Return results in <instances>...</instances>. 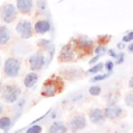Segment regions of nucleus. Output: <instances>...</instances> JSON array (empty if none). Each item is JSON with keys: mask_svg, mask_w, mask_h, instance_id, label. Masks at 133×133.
<instances>
[{"mask_svg": "<svg viewBox=\"0 0 133 133\" xmlns=\"http://www.w3.org/2000/svg\"><path fill=\"white\" fill-rule=\"evenodd\" d=\"M21 60L17 57H7L3 64V74L7 78H17L21 72Z\"/></svg>", "mask_w": 133, "mask_h": 133, "instance_id": "nucleus-1", "label": "nucleus"}, {"mask_svg": "<svg viewBox=\"0 0 133 133\" xmlns=\"http://www.w3.org/2000/svg\"><path fill=\"white\" fill-rule=\"evenodd\" d=\"M22 95V89L17 84H5L1 94V98L7 104H14Z\"/></svg>", "mask_w": 133, "mask_h": 133, "instance_id": "nucleus-2", "label": "nucleus"}, {"mask_svg": "<svg viewBox=\"0 0 133 133\" xmlns=\"http://www.w3.org/2000/svg\"><path fill=\"white\" fill-rule=\"evenodd\" d=\"M18 17V10L15 4L10 2H5L0 6V20L4 24L12 23Z\"/></svg>", "mask_w": 133, "mask_h": 133, "instance_id": "nucleus-3", "label": "nucleus"}, {"mask_svg": "<svg viewBox=\"0 0 133 133\" xmlns=\"http://www.w3.org/2000/svg\"><path fill=\"white\" fill-rule=\"evenodd\" d=\"M60 90H61L60 82L54 78H51V79H48L47 81H45V83L43 84L41 95L43 97L50 98V97L55 96L57 92H60Z\"/></svg>", "mask_w": 133, "mask_h": 133, "instance_id": "nucleus-4", "label": "nucleus"}, {"mask_svg": "<svg viewBox=\"0 0 133 133\" xmlns=\"http://www.w3.org/2000/svg\"><path fill=\"white\" fill-rule=\"evenodd\" d=\"M16 32L22 39H28L33 34V26L29 20L22 19L16 25Z\"/></svg>", "mask_w": 133, "mask_h": 133, "instance_id": "nucleus-5", "label": "nucleus"}, {"mask_svg": "<svg viewBox=\"0 0 133 133\" xmlns=\"http://www.w3.org/2000/svg\"><path fill=\"white\" fill-rule=\"evenodd\" d=\"M66 126H68V130H70L71 133H77L86 128L87 121L83 114H75L70 118Z\"/></svg>", "mask_w": 133, "mask_h": 133, "instance_id": "nucleus-6", "label": "nucleus"}, {"mask_svg": "<svg viewBox=\"0 0 133 133\" xmlns=\"http://www.w3.org/2000/svg\"><path fill=\"white\" fill-rule=\"evenodd\" d=\"M28 64H29L30 70L33 72H37L42 70L46 64L45 55L42 52H35L31 54L28 58Z\"/></svg>", "mask_w": 133, "mask_h": 133, "instance_id": "nucleus-7", "label": "nucleus"}, {"mask_svg": "<svg viewBox=\"0 0 133 133\" xmlns=\"http://www.w3.org/2000/svg\"><path fill=\"white\" fill-rule=\"evenodd\" d=\"M104 114L106 119H111V121H115L121 117H123L124 115V109L119 106V105H107L104 109Z\"/></svg>", "mask_w": 133, "mask_h": 133, "instance_id": "nucleus-8", "label": "nucleus"}, {"mask_svg": "<svg viewBox=\"0 0 133 133\" xmlns=\"http://www.w3.org/2000/svg\"><path fill=\"white\" fill-rule=\"evenodd\" d=\"M88 118H89V122L96 126H102L106 122V117L103 109L98 107L92 108L88 111Z\"/></svg>", "mask_w": 133, "mask_h": 133, "instance_id": "nucleus-9", "label": "nucleus"}, {"mask_svg": "<svg viewBox=\"0 0 133 133\" xmlns=\"http://www.w3.org/2000/svg\"><path fill=\"white\" fill-rule=\"evenodd\" d=\"M75 58H76L75 50H74V48L71 44H66V45L61 47L59 55H58V60L59 61H61V62H71V61L75 60Z\"/></svg>", "mask_w": 133, "mask_h": 133, "instance_id": "nucleus-10", "label": "nucleus"}, {"mask_svg": "<svg viewBox=\"0 0 133 133\" xmlns=\"http://www.w3.org/2000/svg\"><path fill=\"white\" fill-rule=\"evenodd\" d=\"M61 114H62V112H61V109L60 108H58V107L52 108V109H50L49 111H47L45 113V116L42 119V124H39V125L51 124V123H53L55 121H58L61 117Z\"/></svg>", "mask_w": 133, "mask_h": 133, "instance_id": "nucleus-11", "label": "nucleus"}, {"mask_svg": "<svg viewBox=\"0 0 133 133\" xmlns=\"http://www.w3.org/2000/svg\"><path fill=\"white\" fill-rule=\"evenodd\" d=\"M16 8L22 15H30L33 9V0H16Z\"/></svg>", "mask_w": 133, "mask_h": 133, "instance_id": "nucleus-12", "label": "nucleus"}, {"mask_svg": "<svg viewBox=\"0 0 133 133\" xmlns=\"http://www.w3.org/2000/svg\"><path fill=\"white\" fill-rule=\"evenodd\" d=\"M51 28H52V25L48 19H41L36 21L33 26L34 32L37 34H46L51 30Z\"/></svg>", "mask_w": 133, "mask_h": 133, "instance_id": "nucleus-13", "label": "nucleus"}, {"mask_svg": "<svg viewBox=\"0 0 133 133\" xmlns=\"http://www.w3.org/2000/svg\"><path fill=\"white\" fill-rule=\"evenodd\" d=\"M68 131L66 124L60 119L51 123L47 129V133H68Z\"/></svg>", "mask_w": 133, "mask_h": 133, "instance_id": "nucleus-14", "label": "nucleus"}, {"mask_svg": "<svg viewBox=\"0 0 133 133\" xmlns=\"http://www.w3.org/2000/svg\"><path fill=\"white\" fill-rule=\"evenodd\" d=\"M11 39V31L8 26L0 25V46L7 45Z\"/></svg>", "mask_w": 133, "mask_h": 133, "instance_id": "nucleus-15", "label": "nucleus"}, {"mask_svg": "<svg viewBox=\"0 0 133 133\" xmlns=\"http://www.w3.org/2000/svg\"><path fill=\"white\" fill-rule=\"evenodd\" d=\"M38 81V74L36 72H29L28 74H26V76L24 77L23 80V84L26 88H32Z\"/></svg>", "mask_w": 133, "mask_h": 133, "instance_id": "nucleus-16", "label": "nucleus"}, {"mask_svg": "<svg viewBox=\"0 0 133 133\" xmlns=\"http://www.w3.org/2000/svg\"><path fill=\"white\" fill-rule=\"evenodd\" d=\"M76 44L77 46L82 49V50H89L92 48L94 46V41L91 38H89L88 36H85V35H80L77 37L76 39Z\"/></svg>", "mask_w": 133, "mask_h": 133, "instance_id": "nucleus-17", "label": "nucleus"}, {"mask_svg": "<svg viewBox=\"0 0 133 133\" xmlns=\"http://www.w3.org/2000/svg\"><path fill=\"white\" fill-rule=\"evenodd\" d=\"M31 50V47L29 44L25 43V42H22V43H18L14 46L12 48V53L15 55H25L27 54L28 52H30Z\"/></svg>", "mask_w": 133, "mask_h": 133, "instance_id": "nucleus-18", "label": "nucleus"}, {"mask_svg": "<svg viewBox=\"0 0 133 133\" xmlns=\"http://www.w3.org/2000/svg\"><path fill=\"white\" fill-rule=\"evenodd\" d=\"M63 75L69 80H76V79H79L83 75V72L77 68H68L63 70Z\"/></svg>", "mask_w": 133, "mask_h": 133, "instance_id": "nucleus-19", "label": "nucleus"}, {"mask_svg": "<svg viewBox=\"0 0 133 133\" xmlns=\"http://www.w3.org/2000/svg\"><path fill=\"white\" fill-rule=\"evenodd\" d=\"M84 99H85L84 92L78 90V91H74L73 94H71L68 97V99H64V101L62 103H65L66 102V103H71V104H79L82 101H84Z\"/></svg>", "mask_w": 133, "mask_h": 133, "instance_id": "nucleus-20", "label": "nucleus"}, {"mask_svg": "<svg viewBox=\"0 0 133 133\" xmlns=\"http://www.w3.org/2000/svg\"><path fill=\"white\" fill-rule=\"evenodd\" d=\"M26 103H27V98L25 97H20L15 103H14V106H12V113L16 114H22L23 113V110L26 106Z\"/></svg>", "mask_w": 133, "mask_h": 133, "instance_id": "nucleus-21", "label": "nucleus"}, {"mask_svg": "<svg viewBox=\"0 0 133 133\" xmlns=\"http://www.w3.org/2000/svg\"><path fill=\"white\" fill-rule=\"evenodd\" d=\"M11 127H12V125H11V116H8V115L0 116V131L8 133V131L10 130Z\"/></svg>", "mask_w": 133, "mask_h": 133, "instance_id": "nucleus-22", "label": "nucleus"}, {"mask_svg": "<svg viewBox=\"0 0 133 133\" xmlns=\"http://www.w3.org/2000/svg\"><path fill=\"white\" fill-rule=\"evenodd\" d=\"M36 9L42 15H47L49 11L47 0H36Z\"/></svg>", "mask_w": 133, "mask_h": 133, "instance_id": "nucleus-23", "label": "nucleus"}, {"mask_svg": "<svg viewBox=\"0 0 133 133\" xmlns=\"http://www.w3.org/2000/svg\"><path fill=\"white\" fill-rule=\"evenodd\" d=\"M103 70H104V63H103V62H97V63L92 64V65L86 71V74L96 75V74L101 73Z\"/></svg>", "mask_w": 133, "mask_h": 133, "instance_id": "nucleus-24", "label": "nucleus"}, {"mask_svg": "<svg viewBox=\"0 0 133 133\" xmlns=\"http://www.w3.org/2000/svg\"><path fill=\"white\" fill-rule=\"evenodd\" d=\"M111 76V73H99V74H96L94 75L91 78H90V82L92 83H96V82H100V81H103V80H106L107 78H109Z\"/></svg>", "mask_w": 133, "mask_h": 133, "instance_id": "nucleus-25", "label": "nucleus"}, {"mask_svg": "<svg viewBox=\"0 0 133 133\" xmlns=\"http://www.w3.org/2000/svg\"><path fill=\"white\" fill-rule=\"evenodd\" d=\"M47 52V55L45 56V61H46V66L47 65H49V63L52 61V59H53V57H54V54H55V46H54V44L46 51Z\"/></svg>", "mask_w": 133, "mask_h": 133, "instance_id": "nucleus-26", "label": "nucleus"}, {"mask_svg": "<svg viewBox=\"0 0 133 133\" xmlns=\"http://www.w3.org/2000/svg\"><path fill=\"white\" fill-rule=\"evenodd\" d=\"M43 126L39 124H31L26 130L25 133H42Z\"/></svg>", "mask_w": 133, "mask_h": 133, "instance_id": "nucleus-27", "label": "nucleus"}, {"mask_svg": "<svg viewBox=\"0 0 133 133\" xmlns=\"http://www.w3.org/2000/svg\"><path fill=\"white\" fill-rule=\"evenodd\" d=\"M37 45H38V47H39L41 49H43L44 51H47V50L53 45V43H52V41H50V39L42 38V39H38Z\"/></svg>", "mask_w": 133, "mask_h": 133, "instance_id": "nucleus-28", "label": "nucleus"}, {"mask_svg": "<svg viewBox=\"0 0 133 133\" xmlns=\"http://www.w3.org/2000/svg\"><path fill=\"white\" fill-rule=\"evenodd\" d=\"M118 103V96L116 94H109L106 96L107 105H116Z\"/></svg>", "mask_w": 133, "mask_h": 133, "instance_id": "nucleus-29", "label": "nucleus"}, {"mask_svg": "<svg viewBox=\"0 0 133 133\" xmlns=\"http://www.w3.org/2000/svg\"><path fill=\"white\" fill-rule=\"evenodd\" d=\"M101 91H102V88H101V86L98 85V84H94V85L89 86V88H88V92H89V95H91V96H94V97L100 96Z\"/></svg>", "mask_w": 133, "mask_h": 133, "instance_id": "nucleus-30", "label": "nucleus"}, {"mask_svg": "<svg viewBox=\"0 0 133 133\" xmlns=\"http://www.w3.org/2000/svg\"><path fill=\"white\" fill-rule=\"evenodd\" d=\"M124 102H125V105H126L127 107H132V106H133V91H132V90L128 91V92L125 95V100H124Z\"/></svg>", "mask_w": 133, "mask_h": 133, "instance_id": "nucleus-31", "label": "nucleus"}, {"mask_svg": "<svg viewBox=\"0 0 133 133\" xmlns=\"http://www.w3.org/2000/svg\"><path fill=\"white\" fill-rule=\"evenodd\" d=\"M125 59H126V54L123 51H119L116 54L115 61H113V62H114V64H123L125 62Z\"/></svg>", "mask_w": 133, "mask_h": 133, "instance_id": "nucleus-32", "label": "nucleus"}, {"mask_svg": "<svg viewBox=\"0 0 133 133\" xmlns=\"http://www.w3.org/2000/svg\"><path fill=\"white\" fill-rule=\"evenodd\" d=\"M106 51H107V48H106V46H104V45H98L95 49H94V52L96 53V55H100V56H103L105 53H106Z\"/></svg>", "mask_w": 133, "mask_h": 133, "instance_id": "nucleus-33", "label": "nucleus"}, {"mask_svg": "<svg viewBox=\"0 0 133 133\" xmlns=\"http://www.w3.org/2000/svg\"><path fill=\"white\" fill-rule=\"evenodd\" d=\"M104 69L106 70L107 73H112L113 69H114V62L111 60V59H108L105 61L104 63Z\"/></svg>", "mask_w": 133, "mask_h": 133, "instance_id": "nucleus-34", "label": "nucleus"}, {"mask_svg": "<svg viewBox=\"0 0 133 133\" xmlns=\"http://www.w3.org/2000/svg\"><path fill=\"white\" fill-rule=\"evenodd\" d=\"M132 41H133V30H129V31L123 36L122 42H124V43H126V44H129V43H131Z\"/></svg>", "mask_w": 133, "mask_h": 133, "instance_id": "nucleus-35", "label": "nucleus"}, {"mask_svg": "<svg viewBox=\"0 0 133 133\" xmlns=\"http://www.w3.org/2000/svg\"><path fill=\"white\" fill-rule=\"evenodd\" d=\"M130 129V126L127 124V123H123V124H119L118 126V130H116L118 133H127Z\"/></svg>", "mask_w": 133, "mask_h": 133, "instance_id": "nucleus-36", "label": "nucleus"}, {"mask_svg": "<svg viewBox=\"0 0 133 133\" xmlns=\"http://www.w3.org/2000/svg\"><path fill=\"white\" fill-rule=\"evenodd\" d=\"M106 53L108 54V56L109 57H111V58H114L115 59V57H116V51L114 50V49H107V51H106Z\"/></svg>", "mask_w": 133, "mask_h": 133, "instance_id": "nucleus-37", "label": "nucleus"}, {"mask_svg": "<svg viewBox=\"0 0 133 133\" xmlns=\"http://www.w3.org/2000/svg\"><path fill=\"white\" fill-rule=\"evenodd\" d=\"M101 57H102V56H100V55H95L94 57H91V58H90V59L88 60V63L92 65V64H95V63H97V62L99 61V59H100Z\"/></svg>", "mask_w": 133, "mask_h": 133, "instance_id": "nucleus-38", "label": "nucleus"}, {"mask_svg": "<svg viewBox=\"0 0 133 133\" xmlns=\"http://www.w3.org/2000/svg\"><path fill=\"white\" fill-rule=\"evenodd\" d=\"M126 47H127V44H126V43H124V42H122V41H121V42H118V43L116 44V48H117L118 50H121V51H122V50H125V49H126Z\"/></svg>", "mask_w": 133, "mask_h": 133, "instance_id": "nucleus-39", "label": "nucleus"}, {"mask_svg": "<svg viewBox=\"0 0 133 133\" xmlns=\"http://www.w3.org/2000/svg\"><path fill=\"white\" fill-rule=\"evenodd\" d=\"M126 49L128 50V52H129V53H133V43H132V42H131V43H129V44L127 45Z\"/></svg>", "mask_w": 133, "mask_h": 133, "instance_id": "nucleus-40", "label": "nucleus"}, {"mask_svg": "<svg viewBox=\"0 0 133 133\" xmlns=\"http://www.w3.org/2000/svg\"><path fill=\"white\" fill-rule=\"evenodd\" d=\"M3 111H4V104L2 102H0V115L3 113Z\"/></svg>", "mask_w": 133, "mask_h": 133, "instance_id": "nucleus-41", "label": "nucleus"}, {"mask_svg": "<svg viewBox=\"0 0 133 133\" xmlns=\"http://www.w3.org/2000/svg\"><path fill=\"white\" fill-rule=\"evenodd\" d=\"M128 85H129V87H130V88H132V87H133V78H132V77L129 79V83H128Z\"/></svg>", "mask_w": 133, "mask_h": 133, "instance_id": "nucleus-42", "label": "nucleus"}, {"mask_svg": "<svg viewBox=\"0 0 133 133\" xmlns=\"http://www.w3.org/2000/svg\"><path fill=\"white\" fill-rule=\"evenodd\" d=\"M3 86H4L3 81H2V80H0V97H1V94H2V90H3Z\"/></svg>", "mask_w": 133, "mask_h": 133, "instance_id": "nucleus-43", "label": "nucleus"}, {"mask_svg": "<svg viewBox=\"0 0 133 133\" xmlns=\"http://www.w3.org/2000/svg\"><path fill=\"white\" fill-rule=\"evenodd\" d=\"M1 66H2V59H1V57H0V69H1Z\"/></svg>", "mask_w": 133, "mask_h": 133, "instance_id": "nucleus-44", "label": "nucleus"}, {"mask_svg": "<svg viewBox=\"0 0 133 133\" xmlns=\"http://www.w3.org/2000/svg\"><path fill=\"white\" fill-rule=\"evenodd\" d=\"M21 131H22V130H19V131H16V132H14V133H20Z\"/></svg>", "mask_w": 133, "mask_h": 133, "instance_id": "nucleus-45", "label": "nucleus"}, {"mask_svg": "<svg viewBox=\"0 0 133 133\" xmlns=\"http://www.w3.org/2000/svg\"><path fill=\"white\" fill-rule=\"evenodd\" d=\"M114 133H118V132H117V131H116V130H115V131H114Z\"/></svg>", "mask_w": 133, "mask_h": 133, "instance_id": "nucleus-46", "label": "nucleus"}, {"mask_svg": "<svg viewBox=\"0 0 133 133\" xmlns=\"http://www.w3.org/2000/svg\"><path fill=\"white\" fill-rule=\"evenodd\" d=\"M85 133H91V132H85Z\"/></svg>", "mask_w": 133, "mask_h": 133, "instance_id": "nucleus-47", "label": "nucleus"}, {"mask_svg": "<svg viewBox=\"0 0 133 133\" xmlns=\"http://www.w3.org/2000/svg\"><path fill=\"white\" fill-rule=\"evenodd\" d=\"M0 133H1V131H0Z\"/></svg>", "mask_w": 133, "mask_h": 133, "instance_id": "nucleus-48", "label": "nucleus"}]
</instances>
